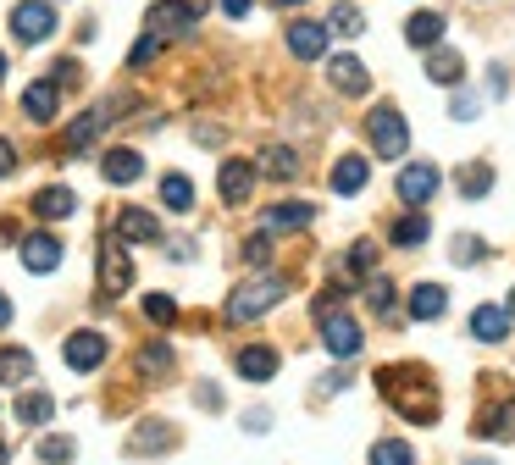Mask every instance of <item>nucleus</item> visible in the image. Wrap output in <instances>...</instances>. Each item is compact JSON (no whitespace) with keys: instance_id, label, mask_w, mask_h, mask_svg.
I'll use <instances>...</instances> for the list:
<instances>
[{"instance_id":"f257e3e1","label":"nucleus","mask_w":515,"mask_h":465,"mask_svg":"<svg viewBox=\"0 0 515 465\" xmlns=\"http://www.w3.org/2000/svg\"><path fill=\"white\" fill-rule=\"evenodd\" d=\"M377 388L388 394V405L399 410L405 421H416V427H432L438 421V388H432V377L421 366H388L377 371Z\"/></svg>"},{"instance_id":"f03ea898","label":"nucleus","mask_w":515,"mask_h":465,"mask_svg":"<svg viewBox=\"0 0 515 465\" xmlns=\"http://www.w3.org/2000/svg\"><path fill=\"white\" fill-rule=\"evenodd\" d=\"M283 294H288V277H250L244 288H233L228 322H255V316H266L272 305H283Z\"/></svg>"},{"instance_id":"7ed1b4c3","label":"nucleus","mask_w":515,"mask_h":465,"mask_svg":"<svg viewBox=\"0 0 515 465\" xmlns=\"http://www.w3.org/2000/svg\"><path fill=\"white\" fill-rule=\"evenodd\" d=\"M366 133H372V150L383 155V161H399V155L410 150V128L394 106H377L372 117H366Z\"/></svg>"},{"instance_id":"20e7f679","label":"nucleus","mask_w":515,"mask_h":465,"mask_svg":"<svg viewBox=\"0 0 515 465\" xmlns=\"http://www.w3.org/2000/svg\"><path fill=\"white\" fill-rule=\"evenodd\" d=\"M95 272H100V299H117L133 288V261H128V250H122V239H111L106 250H100Z\"/></svg>"},{"instance_id":"39448f33","label":"nucleus","mask_w":515,"mask_h":465,"mask_svg":"<svg viewBox=\"0 0 515 465\" xmlns=\"http://www.w3.org/2000/svg\"><path fill=\"white\" fill-rule=\"evenodd\" d=\"M12 34L23 39V45H45V39L56 34L50 0H23V6H12Z\"/></svg>"},{"instance_id":"423d86ee","label":"nucleus","mask_w":515,"mask_h":465,"mask_svg":"<svg viewBox=\"0 0 515 465\" xmlns=\"http://www.w3.org/2000/svg\"><path fill=\"white\" fill-rule=\"evenodd\" d=\"M438 183H444V178H438V167H432V161H410V167L399 172V200L427 211V200L438 194Z\"/></svg>"},{"instance_id":"0eeeda50","label":"nucleus","mask_w":515,"mask_h":465,"mask_svg":"<svg viewBox=\"0 0 515 465\" xmlns=\"http://www.w3.org/2000/svg\"><path fill=\"white\" fill-rule=\"evenodd\" d=\"M106 349H111L106 338L84 327V333H72L67 344H61V360H67L72 371H95V366H106Z\"/></svg>"},{"instance_id":"6e6552de","label":"nucleus","mask_w":515,"mask_h":465,"mask_svg":"<svg viewBox=\"0 0 515 465\" xmlns=\"http://www.w3.org/2000/svg\"><path fill=\"white\" fill-rule=\"evenodd\" d=\"M322 344H327V355L355 360L360 355V327L349 322L344 310H333V316H322Z\"/></svg>"},{"instance_id":"1a4fd4ad","label":"nucleus","mask_w":515,"mask_h":465,"mask_svg":"<svg viewBox=\"0 0 515 465\" xmlns=\"http://www.w3.org/2000/svg\"><path fill=\"white\" fill-rule=\"evenodd\" d=\"M255 178H261V167H250V161H222V172H216V189H222V200L228 205H244L255 189Z\"/></svg>"},{"instance_id":"9d476101","label":"nucleus","mask_w":515,"mask_h":465,"mask_svg":"<svg viewBox=\"0 0 515 465\" xmlns=\"http://www.w3.org/2000/svg\"><path fill=\"white\" fill-rule=\"evenodd\" d=\"M117 239L122 244H156L161 239V222L144 205H122L117 211Z\"/></svg>"},{"instance_id":"9b49d317","label":"nucleus","mask_w":515,"mask_h":465,"mask_svg":"<svg viewBox=\"0 0 515 465\" xmlns=\"http://www.w3.org/2000/svg\"><path fill=\"white\" fill-rule=\"evenodd\" d=\"M56 111H61V84L56 78H39V84L23 89V117L28 122H56Z\"/></svg>"},{"instance_id":"f8f14e48","label":"nucleus","mask_w":515,"mask_h":465,"mask_svg":"<svg viewBox=\"0 0 515 465\" xmlns=\"http://www.w3.org/2000/svg\"><path fill=\"white\" fill-rule=\"evenodd\" d=\"M327 84H333L338 95H366V89H372V72L360 67L355 56H333L327 61Z\"/></svg>"},{"instance_id":"ddd939ff","label":"nucleus","mask_w":515,"mask_h":465,"mask_svg":"<svg viewBox=\"0 0 515 465\" xmlns=\"http://www.w3.org/2000/svg\"><path fill=\"white\" fill-rule=\"evenodd\" d=\"M322 50H327V23L300 17V23L288 28V56H294V61H316Z\"/></svg>"},{"instance_id":"4468645a","label":"nucleus","mask_w":515,"mask_h":465,"mask_svg":"<svg viewBox=\"0 0 515 465\" xmlns=\"http://www.w3.org/2000/svg\"><path fill=\"white\" fill-rule=\"evenodd\" d=\"M23 266L28 272H56L61 266V239L56 233H28L23 239Z\"/></svg>"},{"instance_id":"2eb2a0df","label":"nucleus","mask_w":515,"mask_h":465,"mask_svg":"<svg viewBox=\"0 0 515 465\" xmlns=\"http://www.w3.org/2000/svg\"><path fill=\"white\" fill-rule=\"evenodd\" d=\"M427 233H432L427 211H421V205H410V216H399V222L388 227V244H394V250H416V244H427Z\"/></svg>"},{"instance_id":"dca6fc26","label":"nucleus","mask_w":515,"mask_h":465,"mask_svg":"<svg viewBox=\"0 0 515 465\" xmlns=\"http://www.w3.org/2000/svg\"><path fill=\"white\" fill-rule=\"evenodd\" d=\"M471 338H482V344H504V338H510V310L477 305L471 310Z\"/></svg>"},{"instance_id":"f3484780","label":"nucleus","mask_w":515,"mask_h":465,"mask_svg":"<svg viewBox=\"0 0 515 465\" xmlns=\"http://www.w3.org/2000/svg\"><path fill=\"white\" fill-rule=\"evenodd\" d=\"M471 432H477V438H488V443H499V438H515V405H510V399H499V405H488V410L477 416V427H471Z\"/></svg>"},{"instance_id":"a211bd4d","label":"nucleus","mask_w":515,"mask_h":465,"mask_svg":"<svg viewBox=\"0 0 515 465\" xmlns=\"http://www.w3.org/2000/svg\"><path fill=\"white\" fill-rule=\"evenodd\" d=\"M100 172H106V183L128 189V183H139V178H144V161H139V150H106Z\"/></svg>"},{"instance_id":"6ab92c4d","label":"nucleus","mask_w":515,"mask_h":465,"mask_svg":"<svg viewBox=\"0 0 515 465\" xmlns=\"http://www.w3.org/2000/svg\"><path fill=\"white\" fill-rule=\"evenodd\" d=\"M366 178H372V167H366L360 155H338V167L327 172L333 194H360V189H366Z\"/></svg>"},{"instance_id":"aec40b11","label":"nucleus","mask_w":515,"mask_h":465,"mask_svg":"<svg viewBox=\"0 0 515 465\" xmlns=\"http://www.w3.org/2000/svg\"><path fill=\"white\" fill-rule=\"evenodd\" d=\"M239 377L244 382H272L277 377V349H266V344L239 349Z\"/></svg>"},{"instance_id":"412c9836","label":"nucleus","mask_w":515,"mask_h":465,"mask_svg":"<svg viewBox=\"0 0 515 465\" xmlns=\"http://www.w3.org/2000/svg\"><path fill=\"white\" fill-rule=\"evenodd\" d=\"M106 122H111V111H106V106L84 111V117H78V122H72V128H67V139H61V144H67L72 155H78V150H89V144L100 139V128H106Z\"/></svg>"},{"instance_id":"4be33fe9","label":"nucleus","mask_w":515,"mask_h":465,"mask_svg":"<svg viewBox=\"0 0 515 465\" xmlns=\"http://www.w3.org/2000/svg\"><path fill=\"white\" fill-rule=\"evenodd\" d=\"M311 222H316V205L305 200H283L266 211V233H288V227H311Z\"/></svg>"},{"instance_id":"5701e85b","label":"nucleus","mask_w":515,"mask_h":465,"mask_svg":"<svg viewBox=\"0 0 515 465\" xmlns=\"http://www.w3.org/2000/svg\"><path fill=\"white\" fill-rule=\"evenodd\" d=\"M444 310H449V294L438 283H416V288H410V316H416V322H438Z\"/></svg>"},{"instance_id":"b1692460","label":"nucleus","mask_w":515,"mask_h":465,"mask_svg":"<svg viewBox=\"0 0 515 465\" xmlns=\"http://www.w3.org/2000/svg\"><path fill=\"white\" fill-rule=\"evenodd\" d=\"M444 12H416V17H410V23H405V45H416V50H432V45H438V39H444Z\"/></svg>"},{"instance_id":"393cba45","label":"nucleus","mask_w":515,"mask_h":465,"mask_svg":"<svg viewBox=\"0 0 515 465\" xmlns=\"http://www.w3.org/2000/svg\"><path fill=\"white\" fill-rule=\"evenodd\" d=\"M194 28V17L183 12L178 0H156V6H150V34H189Z\"/></svg>"},{"instance_id":"a878e982","label":"nucleus","mask_w":515,"mask_h":465,"mask_svg":"<svg viewBox=\"0 0 515 465\" xmlns=\"http://www.w3.org/2000/svg\"><path fill=\"white\" fill-rule=\"evenodd\" d=\"M72 211H78V194L72 189H39L34 194V216H45V222H67Z\"/></svg>"},{"instance_id":"bb28decb","label":"nucleus","mask_w":515,"mask_h":465,"mask_svg":"<svg viewBox=\"0 0 515 465\" xmlns=\"http://www.w3.org/2000/svg\"><path fill=\"white\" fill-rule=\"evenodd\" d=\"M161 205H167L172 216H189L194 211V183L183 178V172H167V178H161Z\"/></svg>"},{"instance_id":"cd10ccee","label":"nucleus","mask_w":515,"mask_h":465,"mask_svg":"<svg viewBox=\"0 0 515 465\" xmlns=\"http://www.w3.org/2000/svg\"><path fill=\"white\" fill-rule=\"evenodd\" d=\"M427 78H432V84H449V89H455L460 78H466V61H460L455 50H438V45H432V56H427Z\"/></svg>"},{"instance_id":"c85d7f7f","label":"nucleus","mask_w":515,"mask_h":465,"mask_svg":"<svg viewBox=\"0 0 515 465\" xmlns=\"http://www.w3.org/2000/svg\"><path fill=\"white\" fill-rule=\"evenodd\" d=\"M261 172H266V178H277V183H288L294 172H300V155L288 150V144H266V150H261Z\"/></svg>"},{"instance_id":"c756f323","label":"nucleus","mask_w":515,"mask_h":465,"mask_svg":"<svg viewBox=\"0 0 515 465\" xmlns=\"http://www.w3.org/2000/svg\"><path fill=\"white\" fill-rule=\"evenodd\" d=\"M327 34H344V39L366 34V17H360V6H355V0H338L333 12H327Z\"/></svg>"},{"instance_id":"7c9ffc66","label":"nucleus","mask_w":515,"mask_h":465,"mask_svg":"<svg viewBox=\"0 0 515 465\" xmlns=\"http://www.w3.org/2000/svg\"><path fill=\"white\" fill-rule=\"evenodd\" d=\"M50 416H56V399H50V394H39V388H34V394H23V399H17V421H23V427H45Z\"/></svg>"},{"instance_id":"2f4dec72","label":"nucleus","mask_w":515,"mask_h":465,"mask_svg":"<svg viewBox=\"0 0 515 465\" xmlns=\"http://www.w3.org/2000/svg\"><path fill=\"white\" fill-rule=\"evenodd\" d=\"M128 449H133V454H156V449H172V432H167V421H144V427L128 438Z\"/></svg>"},{"instance_id":"473e14b6","label":"nucleus","mask_w":515,"mask_h":465,"mask_svg":"<svg viewBox=\"0 0 515 465\" xmlns=\"http://www.w3.org/2000/svg\"><path fill=\"white\" fill-rule=\"evenodd\" d=\"M455 189L466 194V200H482V194L493 189V167H482V161H477V167H471V161H466V167L455 172Z\"/></svg>"},{"instance_id":"72a5a7b5","label":"nucleus","mask_w":515,"mask_h":465,"mask_svg":"<svg viewBox=\"0 0 515 465\" xmlns=\"http://www.w3.org/2000/svg\"><path fill=\"white\" fill-rule=\"evenodd\" d=\"M34 377V355H28V349H0V382H28Z\"/></svg>"},{"instance_id":"f704fd0d","label":"nucleus","mask_w":515,"mask_h":465,"mask_svg":"<svg viewBox=\"0 0 515 465\" xmlns=\"http://www.w3.org/2000/svg\"><path fill=\"white\" fill-rule=\"evenodd\" d=\"M139 371H144V377H167V371H172V349L161 344V338H156V344H144L139 349Z\"/></svg>"},{"instance_id":"c9c22d12","label":"nucleus","mask_w":515,"mask_h":465,"mask_svg":"<svg viewBox=\"0 0 515 465\" xmlns=\"http://www.w3.org/2000/svg\"><path fill=\"white\" fill-rule=\"evenodd\" d=\"M372 465H416V454H410V443L383 438V443H372Z\"/></svg>"},{"instance_id":"e433bc0d","label":"nucleus","mask_w":515,"mask_h":465,"mask_svg":"<svg viewBox=\"0 0 515 465\" xmlns=\"http://www.w3.org/2000/svg\"><path fill=\"white\" fill-rule=\"evenodd\" d=\"M366 305H372L377 316H394V305H399L394 283H388V277H372V283H366Z\"/></svg>"},{"instance_id":"4c0bfd02","label":"nucleus","mask_w":515,"mask_h":465,"mask_svg":"<svg viewBox=\"0 0 515 465\" xmlns=\"http://www.w3.org/2000/svg\"><path fill=\"white\" fill-rule=\"evenodd\" d=\"M144 316L156 327H172L178 322V305H172V294H144Z\"/></svg>"},{"instance_id":"58836bf2","label":"nucleus","mask_w":515,"mask_h":465,"mask_svg":"<svg viewBox=\"0 0 515 465\" xmlns=\"http://www.w3.org/2000/svg\"><path fill=\"white\" fill-rule=\"evenodd\" d=\"M72 454H78V443H72V438H45V443H39V460H45V465H67Z\"/></svg>"},{"instance_id":"ea45409f","label":"nucleus","mask_w":515,"mask_h":465,"mask_svg":"<svg viewBox=\"0 0 515 465\" xmlns=\"http://www.w3.org/2000/svg\"><path fill=\"white\" fill-rule=\"evenodd\" d=\"M372 266H377V250H372V244H355L349 261H344V272L349 277H372Z\"/></svg>"},{"instance_id":"a19ab883","label":"nucleus","mask_w":515,"mask_h":465,"mask_svg":"<svg viewBox=\"0 0 515 465\" xmlns=\"http://www.w3.org/2000/svg\"><path fill=\"white\" fill-rule=\"evenodd\" d=\"M161 56V34H144L139 45L128 50V67H144V61H156Z\"/></svg>"},{"instance_id":"79ce46f5","label":"nucleus","mask_w":515,"mask_h":465,"mask_svg":"<svg viewBox=\"0 0 515 465\" xmlns=\"http://www.w3.org/2000/svg\"><path fill=\"white\" fill-rule=\"evenodd\" d=\"M244 261H250V266H266V261H272V233H255V239L244 244Z\"/></svg>"},{"instance_id":"37998d69","label":"nucleus","mask_w":515,"mask_h":465,"mask_svg":"<svg viewBox=\"0 0 515 465\" xmlns=\"http://www.w3.org/2000/svg\"><path fill=\"white\" fill-rule=\"evenodd\" d=\"M50 78H56L61 89H78V78H84V67H78V61H56V67H50Z\"/></svg>"},{"instance_id":"c03bdc74","label":"nucleus","mask_w":515,"mask_h":465,"mask_svg":"<svg viewBox=\"0 0 515 465\" xmlns=\"http://www.w3.org/2000/svg\"><path fill=\"white\" fill-rule=\"evenodd\" d=\"M482 255H488V250H482V239H455V261H460V266L482 261Z\"/></svg>"},{"instance_id":"a18cd8bd","label":"nucleus","mask_w":515,"mask_h":465,"mask_svg":"<svg viewBox=\"0 0 515 465\" xmlns=\"http://www.w3.org/2000/svg\"><path fill=\"white\" fill-rule=\"evenodd\" d=\"M449 111H455L460 122H471V117L482 111V100H477V95H455V106H449Z\"/></svg>"},{"instance_id":"49530a36","label":"nucleus","mask_w":515,"mask_h":465,"mask_svg":"<svg viewBox=\"0 0 515 465\" xmlns=\"http://www.w3.org/2000/svg\"><path fill=\"white\" fill-rule=\"evenodd\" d=\"M12 172H17V144L0 139V178H12Z\"/></svg>"},{"instance_id":"de8ad7c7","label":"nucleus","mask_w":515,"mask_h":465,"mask_svg":"<svg viewBox=\"0 0 515 465\" xmlns=\"http://www.w3.org/2000/svg\"><path fill=\"white\" fill-rule=\"evenodd\" d=\"M250 6H255V0H222V12H228L233 23H239V17H250Z\"/></svg>"},{"instance_id":"09e8293b","label":"nucleus","mask_w":515,"mask_h":465,"mask_svg":"<svg viewBox=\"0 0 515 465\" xmlns=\"http://www.w3.org/2000/svg\"><path fill=\"white\" fill-rule=\"evenodd\" d=\"M178 6H183V12H189V17H194V23H200V17H205V12H211V0H178Z\"/></svg>"},{"instance_id":"8fccbe9b","label":"nucleus","mask_w":515,"mask_h":465,"mask_svg":"<svg viewBox=\"0 0 515 465\" xmlns=\"http://www.w3.org/2000/svg\"><path fill=\"white\" fill-rule=\"evenodd\" d=\"M0 327H12V299L0 294Z\"/></svg>"},{"instance_id":"3c124183","label":"nucleus","mask_w":515,"mask_h":465,"mask_svg":"<svg viewBox=\"0 0 515 465\" xmlns=\"http://www.w3.org/2000/svg\"><path fill=\"white\" fill-rule=\"evenodd\" d=\"M272 6H305V0H272Z\"/></svg>"},{"instance_id":"603ef678","label":"nucleus","mask_w":515,"mask_h":465,"mask_svg":"<svg viewBox=\"0 0 515 465\" xmlns=\"http://www.w3.org/2000/svg\"><path fill=\"white\" fill-rule=\"evenodd\" d=\"M0 465H6V443H0Z\"/></svg>"},{"instance_id":"864d4df0","label":"nucleus","mask_w":515,"mask_h":465,"mask_svg":"<svg viewBox=\"0 0 515 465\" xmlns=\"http://www.w3.org/2000/svg\"><path fill=\"white\" fill-rule=\"evenodd\" d=\"M0 78H6V56H0Z\"/></svg>"},{"instance_id":"5fc2aeb1","label":"nucleus","mask_w":515,"mask_h":465,"mask_svg":"<svg viewBox=\"0 0 515 465\" xmlns=\"http://www.w3.org/2000/svg\"><path fill=\"white\" fill-rule=\"evenodd\" d=\"M510 316H515V294H510Z\"/></svg>"}]
</instances>
